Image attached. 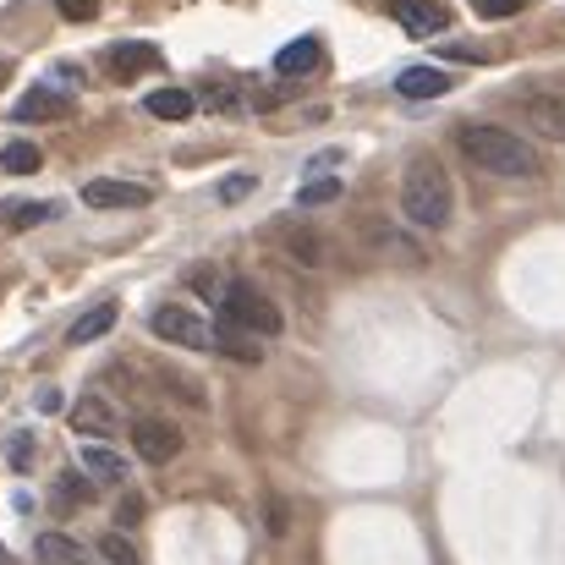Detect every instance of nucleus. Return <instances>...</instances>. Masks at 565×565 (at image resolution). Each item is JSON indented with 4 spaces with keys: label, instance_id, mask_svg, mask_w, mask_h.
<instances>
[{
    "label": "nucleus",
    "instance_id": "5701e85b",
    "mask_svg": "<svg viewBox=\"0 0 565 565\" xmlns=\"http://www.w3.org/2000/svg\"><path fill=\"white\" fill-rule=\"evenodd\" d=\"M6 461H11V472H28V467H33V434H11Z\"/></svg>",
    "mask_w": 565,
    "mask_h": 565
},
{
    "label": "nucleus",
    "instance_id": "f8f14e48",
    "mask_svg": "<svg viewBox=\"0 0 565 565\" xmlns=\"http://www.w3.org/2000/svg\"><path fill=\"white\" fill-rule=\"evenodd\" d=\"M214 347L225 352V358H236V363H264V347H258V335L253 330H242V324H231V319H220L214 324Z\"/></svg>",
    "mask_w": 565,
    "mask_h": 565
},
{
    "label": "nucleus",
    "instance_id": "393cba45",
    "mask_svg": "<svg viewBox=\"0 0 565 565\" xmlns=\"http://www.w3.org/2000/svg\"><path fill=\"white\" fill-rule=\"evenodd\" d=\"M55 6H61V11L72 17V22H88V17L99 11V0H55Z\"/></svg>",
    "mask_w": 565,
    "mask_h": 565
},
{
    "label": "nucleus",
    "instance_id": "cd10ccee",
    "mask_svg": "<svg viewBox=\"0 0 565 565\" xmlns=\"http://www.w3.org/2000/svg\"><path fill=\"white\" fill-rule=\"evenodd\" d=\"M66 500H88V483L83 478H66Z\"/></svg>",
    "mask_w": 565,
    "mask_h": 565
},
{
    "label": "nucleus",
    "instance_id": "423d86ee",
    "mask_svg": "<svg viewBox=\"0 0 565 565\" xmlns=\"http://www.w3.org/2000/svg\"><path fill=\"white\" fill-rule=\"evenodd\" d=\"M154 192L143 188V182H116V177H94L88 188H83V203L88 209H143Z\"/></svg>",
    "mask_w": 565,
    "mask_h": 565
},
{
    "label": "nucleus",
    "instance_id": "0eeeda50",
    "mask_svg": "<svg viewBox=\"0 0 565 565\" xmlns=\"http://www.w3.org/2000/svg\"><path fill=\"white\" fill-rule=\"evenodd\" d=\"M390 11H395V22H401L412 39H428V33H439V28L450 22V11L434 6V0H390Z\"/></svg>",
    "mask_w": 565,
    "mask_h": 565
},
{
    "label": "nucleus",
    "instance_id": "bb28decb",
    "mask_svg": "<svg viewBox=\"0 0 565 565\" xmlns=\"http://www.w3.org/2000/svg\"><path fill=\"white\" fill-rule=\"evenodd\" d=\"M33 406H39V412H61V406H66V395H61V390H50V384H44V390H39V395H33Z\"/></svg>",
    "mask_w": 565,
    "mask_h": 565
},
{
    "label": "nucleus",
    "instance_id": "f257e3e1",
    "mask_svg": "<svg viewBox=\"0 0 565 565\" xmlns=\"http://www.w3.org/2000/svg\"><path fill=\"white\" fill-rule=\"evenodd\" d=\"M456 143H461V154H467L478 171H489V177H539L533 143H522L516 132H505V127H494V121H467V127L456 132Z\"/></svg>",
    "mask_w": 565,
    "mask_h": 565
},
{
    "label": "nucleus",
    "instance_id": "aec40b11",
    "mask_svg": "<svg viewBox=\"0 0 565 565\" xmlns=\"http://www.w3.org/2000/svg\"><path fill=\"white\" fill-rule=\"evenodd\" d=\"M99 561L105 565H143L127 533H99Z\"/></svg>",
    "mask_w": 565,
    "mask_h": 565
},
{
    "label": "nucleus",
    "instance_id": "6ab92c4d",
    "mask_svg": "<svg viewBox=\"0 0 565 565\" xmlns=\"http://www.w3.org/2000/svg\"><path fill=\"white\" fill-rule=\"evenodd\" d=\"M39 166H44V154H39L33 143H6V149H0V171H6V177H33Z\"/></svg>",
    "mask_w": 565,
    "mask_h": 565
},
{
    "label": "nucleus",
    "instance_id": "dca6fc26",
    "mask_svg": "<svg viewBox=\"0 0 565 565\" xmlns=\"http://www.w3.org/2000/svg\"><path fill=\"white\" fill-rule=\"evenodd\" d=\"M116 319H121V308H116V302H99V308H88V313L66 330V341H72V347H88V341L110 335V330H116Z\"/></svg>",
    "mask_w": 565,
    "mask_h": 565
},
{
    "label": "nucleus",
    "instance_id": "7ed1b4c3",
    "mask_svg": "<svg viewBox=\"0 0 565 565\" xmlns=\"http://www.w3.org/2000/svg\"><path fill=\"white\" fill-rule=\"evenodd\" d=\"M220 308H225V319H231V324L253 330L258 341H269V335H280V330H286V313H280V308H275V297H264L253 280H231V286L220 291Z\"/></svg>",
    "mask_w": 565,
    "mask_h": 565
},
{
    "label": "nucleus",
    "instance_id": "c85d7f7f",
    "mask_svg": "<svg viewBox=\"0 0 565 565\" xmlns=\"http://www.w3.org/2000/svg\"><path fill=\"white\" fill-rule=\"evenodd\" d=\"M143 516V500H121V522H138Z\"/></svg>",
    "mask_w": 565,
    "mask_h": 565
},
{
    "label": "nucleus",
    "instance_id": "9b49d317",
    "mask_svg": "<svg viewBox=\"0 0 565 565\" xmlns=\"http://www.w3.org/2000/svg\"><path fill=\"white\" fill-rule=\"evenodd\" d=\"M445 88H450V72H439V66H406L395 77V94L401 99H439Z\"/></svg>",
    "mask_w": 565,
    "mask_h": 565
},
{
    "label": "nucleus",
    "instance_id": "a211bd4d",
    "mask_svg": "<svg viewBox=\"0 0 565 565\" xmlns=\"http://www.w3.org/2000/svg\"><path fill=\"white\" fill-rule=\"evenodd\" d=\"M61 110V99L50 94V88H28L17 105H11V121H50Z\"/></svg>",
    "mask_w": 565,
    "mask_h": 565
},
{
    "label": "nucleus",
    "instance_id": "412c9836",
    "mask_svg": "<svg viewBox=\"0 0 565 565\" xmlns=\"http://www.w3.org/2000/svg\"><path fill=\"white\" fill-rule=\"evenodd\" d=\"M61 209L55 203H22V209H6V225L11 231H28V225H44V220H55Z\"/></svg>",
    "mask_w": 565,
    "mask_h": 565
},
{
    "label": "nucleus",
    "instance_id": "4468645a",
    "mask_svg": "<svg viewBox=\"0 0 565 565\" xmlns=\"http://www.w3.org/2000/svg\"><path fill=\"white\" fill-rule=\"evenodd\" d=\"M33 555H39V565H88V550L77 539H66V533H39Z\"/></svg>",
    "mask_w": 565,
    "mask_h": 565
},
{
    "label": "nucleus",
    "instance_id": "20e7f679",
    "mask_svg": "<svg viewBox=\"0 0 565 565\" xmlns=\"http://www.w3.org/2000/svg\"><path fill=\"white\" fill-rule=\"evenodd\" d=\"M149 330H154L160 341H171V347H188V352L214 347V330L192 313L188 302H160V308H154V319H149Z\"/></svg>",
    "mask_w": 565,
    "mask_h": 565
},
{
    "label": "nucleus",
    "instance_id": "6e6552de",
    "mask_svg": "<svg viewBox=\"0 0 565 565\" xmlns=\"http://www.w3.org/2000/svg\"><path fill=\"white\" fill-rule=\"evenodd\" d=\"M522 116H527V127H533L539 138L565 143V99L561 94H533V99H522Z\"/></svg>",
    "mask_w": 565,
    "mask_h": 565
},
{
    "label": "nucleus",
    "instance_id": "c756f323",
    "mask_svg": "<svg viewBox=\"0 0 565 565\" xmlns=\"http://www.w3.org/2000/svg\"><path fill=\"white\" fill-rule=\"evenodd\" d=\"M6 83H11V61L0 55V88H6Z\"/></svg>",
    "mask_w": 565,
    "mask_h": 565
},
{
    "label": "nucleus",
    "instance_id": "7c9ffc66",
    "mask_svg": "<svg viewBox=\"0 0 565 565\" xmlns=\"http://www.w3.org/2000/svg\"><path fill=\"white\" fill-rule=\"evenodd\" d=\"M0 565H11V555H6V550H0Z\"/></svg>",
    "mask_w": 565,
    "mask_h": 565
},
{
    "label": "nucleus",
    "instance_id": "f3484780",
    "mask_svg": "<svg viewBox=\"0 0 565 565\" xmlns=\"http://www.w3.org/2000/svg\"><path fill=\"white\" fill-rule=\"evenodd\" d=\"M143 110L160 116V121H188L192 110H198V99H192L188 88H154V94L143 99Z\"/></svg>",
    "mask_w": 565,
    "mask_h": 565
},
{
    "label": "nucleus",
    "instance_id": "a878e982",
    "mask_svg": "<svg viewBox=\"0 0 565 565\" xmlns=\"http://www.w3.org/2000/svg\"><path fill=\"white\" fill-rule=\"evenodd\" d=\"M472 6H478L483 17H516V11H522V0H472Z\"/></svg>",
    "mask_w": 565,
    "mask_h": 565
},
{
    "label": "nucleus",
    "instance_id": "1a4fd4ad",
    "mask_svg": "<svg viewBox=\"0 0 565 565\" xmlns=\"http://www.w3.org/2000/svg\"><path fill=\"white\" fill-rule=\"evenodd\" d=\"M324 66V44L319 39H291L286 50H275V77H308Z\"/></svg>",
    "mask_w": 565,
    "mask_h": 565
},
{
    "label": "nucleus",
    "instance_id": "39448f33",
    "mask_svg": "<svg viewBox=\"0 0 565 565\" xmlns=\"http://www.w3.org/2000/svg\"><path fill=\"white\" fill-rule=\"evenodd\" d=\"M132 450H138L149 467H166V461H177V450H182V428L166 423V417H138V423H132Z\"/></svg>",
    "mask_w": 565,
    "mask_h": 565
},
{
    "label": "nucleus",
    "instance_id": "f03ea898",
    "mask_svg": "<svg viewBox=\"0 0 565 565\" xmlns=\"http://www.w3.org/2000/svg\"><path fill=\"white\" fill-rule=\"evenodd\" d=\"M401 209H406V220L412 225H423V231H439V225H450V209H456V198H450V177H445V166L439 160H412L406 166V177H401Z\"/></svg>",
    "mask_w": 565,
    "mask_h": 565
},
{
    "label": "nucleus",
    "instance_id": "4be33fe9",
    "mask_svg": "<svg viewBox=\"0 0 565 565\" xmlns=\"http://www.w3.org/2000/svg\"><path fill=\"white\" fill-rule=\"evenodd\" d=\"M335 198H341V182H335V177H313L308 188L297 192V203H335Z\"/></svg>",
    "mask_w": 565,
    "mask_h": 565
},
{
    "label": "nucleus",
    "instance_id": "2eb2a0df",
    "mask_svg": "<svg viewBox=\"0 0 565 565\" xmlns=\"http://www.w3.org/2000/svg\"><path fill=\"white\" fill-rule=\"evenodd\" d=\"M149 66H160V50L154 44H116L110 50V77H121V83H132Z\"/></svg>",
    "mask_w": 565,
    "mask_h": 565
},
{
    "label": "nucleus",
    "instance_id": "b1692460",
    "mask_svg": "<svg viewBox=\"0 0 565 565\" xmlns=\"http://www.w3.org/2000/svg\"><path fill=\"white\" fill-rule=\"evenodd\" d=\"M253 188H258V177L236 171V177H225V182H220V203H242V198H253Z\"/></svg>",
    "mask_w": 565,
    "mask_h": 565
},
{
    "label": "nucleus",
    "instance_id": "9d476101",
    "mask_svg": "<svg viewBox=\"0 0 565 565\" xmlns=\"http://www.w3.org/2000/svg\"><path fill=\"white\" fill-rule=\"evenodd\" d=\"M77 461H83V472H88L94 483H127V461H121L105 439H88V445L77 450Z\"/></svg>",
    "mask_w": 565,
    "mask_h": 565
},
{
    "label": "nucleus",
    "instance_id": "ddd939ff",
    "mask_svg": "<svg viewBox=\"0 0 565 565\" xmlns=\"http://www.w3.org/2000/svg\"><path fill=\"white\" fill-rule=\"evenodd\" d=\"M72 428H77V434H88V439H94V434L105 439V434H116V406H110V401H99V395H88V401H77V406H72Z\"/></svg>",
    "mask_w": 565,
    "mask_h": 565
}]
</instances>
